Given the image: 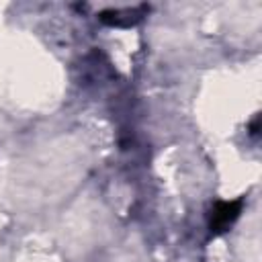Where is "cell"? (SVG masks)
I'll list each match as a JSON object with an SVG mask.
<instances>
[{"label":"cell","mask_w":262,"mask_h":262,"mask_svg":"<svg viewBox=\"0 0 262 262\" xmlns=\"http://www.w3.org/2000/svg\"><path fill=\"white\" fill-rule=\"evenodd\" d=\"M237 215H239V201L219 203V205L213 209L211 227H215V229H223V227H227Z\"/></svg>","instance_id":"6da1fadb"}]
</instances>
